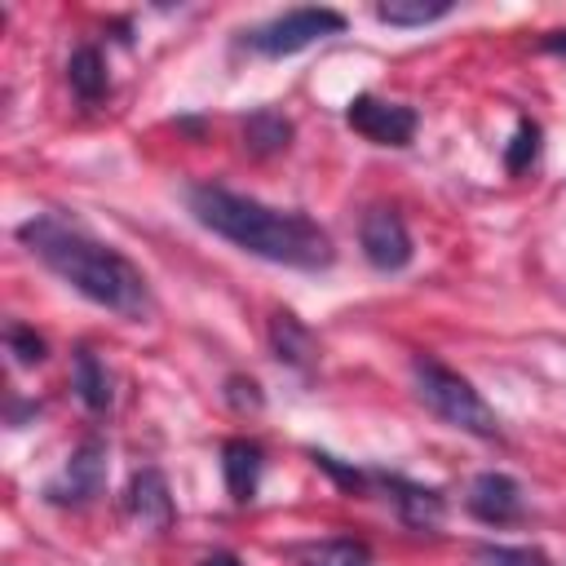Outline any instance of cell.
<instances>
[{"instance_id":"obj_8","label":"cell","mask_w":566,"mask_h":566,"mask_svg":"<svg viewBox=\"0 0 566 566\" xmlns=\"http://www.w3.org/2000/svg\"><path fill=\"white\" fill-rule=\"evenodd\" d=\"M464 504H469V513H473L478 522L504 526V522H513V517L522 513V486H517V478L486 469V473H478V478L469 482Z\"/></svg>"},{"instance_id":"obj_24","label":"cell","mask_w":566,"mask_h":566,"mask_svg":"<svg viewBox=\"0 0 566 566\" xmlns=\"http://www.w3.org/2000/svg\"><path fill=\"white\" fill-rule=\"evenodd\" d=\"M199 566H243V562H239L234 553H212V557H203Z\"/></svg>"},{"instance_id":"obj_17","label":"cell","mask_w":566,"mask_h":566,"mask_svg":"<svg viewBox=\"0 0 566 566\" xmlns=\"http://www.w3.org/2000/svg\"><path fill=\"white\" fill-rule=\"evenodd\" d=\"M305 566H371V548L358 539H327L305 553Z\"/></svg>"},{"instance_id":"obj_7","label":"cell","mask_w":566,"mask_h":566,"mask_svg":"<svg viewBox=\"0 0 566 566\" xmlns=\"http://www.w3.org/2000/svg\"><path fill=\"white\" fill-rule=\"evenodd\" d=\"M102 486H106V442L102 438H88V442L75 447L71 464L62 469V478L49 482L44 495L53 504H88V500L102 495Z\"/></svg>"},{"instance_id":"obj_6","label":"cell","mask_w":566,"mask_h":566,"mask_svg":"<svg viewBox=\"0 0 566 566\" xmlns=\"http://www.w3.org/2000/svg\"><path fill=\"white\" fill-rule=\"evenodd\" d=\"M358 243H363V256L385 274L411 265V234L394 208H371L358 226Z\"/></svg>"},{"instance_id":"obj_14","label":"cell","mask_w":566,"mask_h":566,"mask_svg":"<svg viewBox=\"0 0 566 566\" xmlns=\"http://www.w3.org/2000/svg\"><path fill=\"white\" fill-rule=\"evenodd\" d=\"M66 84L80 102H102L106 97V62L97 53V44H80L66 57Z\"/></svg>"},{"instance_id":"obj_20","label":"cell","mask_w":566,"mask_h":566,"mask_svg":"<svg viewBox=\"0 0 566 566\" xmlns=\"http://www.w3.org/2000/svg\"><path fill=\"white\" fill-rule=\"evenodd\" d=\"M478 566H548V557L526 544H486L478 548Z\"/></svg>"},{"instance_id":"obj_3","label":"cell","mask_w":566,"mask_h":566,"mask_svg":"<svg viewBox=\"0 0 566 566\" xmlns=\"http://www.w3.org/2000/svg\"><path fill=\"white\" fill-rule=\"evenodd\" d=\"M411 380H416L420 402H424L438 420H447L451 429L473 433V438H500V416L491 411V402L473 389L469 376H460V371L447 367L442 358L416 354V358H411Z\"/></svg>"},{"instance_id":"obj_18","label":"cell","mask_w":566,"mask_h":566,"mask_svg":"<svg viewBox=\"0 0 566 566\" xmlns=\"http://www.w3.org/2000/svg\"><path fill=\"white\" fill-rule=\"evenodd\" d=\"M539 159V124L535 119H517L509 146H504V168L509 172H526Z\"/></svg>"},{"instance_id":"obj_11","label":"cell","mask_w":566,"mask_h":566,"mask_svg":"<svg viewBox=\"0 0 566 566\" xmlns=\"http://www.w3.org/2000/svg\"><path fill=\"white\" fill-rule=\"evenodd\" d=\"M385 491H389V504L398 509V517L416 531H433L442 522V495L433 486H420V482H407V478H385Z\"/></svg>"},{"instance_id":"obj_9","label":"cell","mask_w":566,"mask_h":566,"mask_svg":"<svg viewBox=\"0 0 566 566\" xmlns=\"http://www.w3.org/2000/svg\"><path fill=\"white\" fill-rule=\"evenodd\" d=\"M124 509L150 526V531H168L172 526V495H168V482L159 469H137L128 478V491H124Z\"/></svg>"},{"instance_id":"obj_4","label":"cell","mask_w":566,"mask_h":566,"mask_svg":"<svg viewBox=\"0 0 566 566\" xmlns=\"http://www.w3.org/2000/svg\"><path fill=\"white\" fill-rule=\"evenodd\" d=\"M336 31H345V18H340L336 9L301 4V9H287V13H279V18L261 22V27H252V31L243 35V44H248L252 53H261V57H287V53L310 49L314 40L336 35Z\"/></svg>"},{"instance_id":"obj_16","label":"cell","mask_w":566,"mask_h":566,"mask_svg":"<svg viewBox=\"0 0 566 566\" xmlns=\"http://www.w3.org/2000/svg\"><path fill=\"white\" fill-rule=\"evenodd\" d=\"M451 13V0H385L376 4V18L389 27H424Z\"/></svg>"},{"instance_id":"obj_12","label":"cell","mask_w":566,"mask_h":566,"mask_svg":"<svg viewBox=\"0 0 566 566\" xmlns=\"http://www.w3.org/2000/svg\"><path fill=\"white\" fill-rule=\"evenodd\" d=\"M270 349H274L279 363H287V367H296V371H305V367L318 358L314 332H310L296 314H287V310H279V314L270 318Z\"/></svg>"},{"instance_id":"obj_2","label":"cell","mask_w":566,"mask_h":566,"mask_svg":"<svg viewBox=\"0 0 566 566\" xmlns=\"http://www.w3.org/2000/svg\"><path fill=\"white\" fill-rule=\"evenodd\" d=\"M186 199L203 230L221 234L226 243H234L252 256H265V261L292 265V270H323L336 256L327 230L318 221H310L305 212H283V208H270V203L226 190V186H190Z\"/></svg>"},{"instance_id":"obj_23","label":"cell","mask_w":566,"mask_h":566,"mask_svg":"<svg viewBox=\"0 0 566 566\" xmlns=\"http://www.w3.org/2000/svg\"><path fill=\"white\" fill-rule=\"evenodd\" d=\"M539 44H544L548 53H566V31H548V35L539 40Z\"/></svg>"},{"instance_id":"obj_10","label":"cell","mask_w":566,"mask_h":566,"mask_svg":"<svg viewBox=\"0 0 566 566\" xmlns=\"http://www.w3.org/2000/svg\"><path fill=\"white\" fill-rule=\"evenodd\" d=\"M261 447L248 442V438H230L221 447V473H226V491L234 504H248L256 495V482H261Z\"/></svg>"},{"instance_id":"obj_15","label":"cell","mask_w":566,"mask_h":566,"mask_svg":"<svg viewBox=\"0 0 566 566\" xmlns=\"http://www.w3.org/2000/svg\"><path fill=\"white\" fill-rule=\"evenodd\" d=\"M287 142H292V119H287V115L261 106V111H252V115L243 119V146H248L252 155H279Z\"/></svg>"},{"instance_id":"obj_19","label":"cell","mask_w":566,"mask_h":566,"mask_svg":"<svg viewBox=\"0 0 566 566\" xmlns=\"http://www.w3.org/2000/svg\"><path fill=\"white\" fill-rule=\"evenodd\" d=\"M4 345H9V354H13L22 367L44 363V354H49L44 336H40L35 327H27V323H9V327H4Z\"/></svg>"},{"instance_id":"obj_21","label":"cell","mask_w":566,"mask_h":566,"mask_svg":"<svg viewBox=\"0 0 566 566\" xmlns=\"http://www.w3.org/2000/svg\"><path fill=\"white\" fill-rule=\"evenodd\" d=\"M314 464L323 469V473H332L345 491H363L367 486V478L358 473V469H345V464H336V455H327V451H314Z\"/></svg>"},{"instance_id":"obj_13","label":"cell","mask_w":566,"mask_h":566,"mask_svg":"<svg viewBox=\"0 0 566 566\" xmlns=\"http://www.w3.org/2000/svg\"><path fill=\"white\" fill-rule=\"evenodd\" d=\"M71 389H75V398H80L88 411H106V407H111V398H115L111 376H106L102 358H97L88 345H80V349H75V358H71Z\"/></svg>"},{"instance_id":"obj_5","label":"cell","mask_w":566,"mask_h":566,"mask_svg":"<svg viewBox=\"0 0 566 566\" xmlns=\"http://www.w3.org/2000/svg\"><path fill=\"white\" fill-rule=\"evenodd\" d=\"M345 124L376 142V146H407L416 137V111L402 106V102H385V97H371V93H358L349 106H345Z\"/></svg>"},{"instance_id":"obj_1","label":"cell","mask_w":566,"mask_h":566,"mask_svg":"<svg viewBox=\"0 0 566 566\" xmlns=\"http://www.w3.org/2000/svg\"><path fill=\"white\" fill-rule=\"evenodd\" d=\"M18 239L62 279L71 283L80 296H88L93 305L128 318V323H142L150 318L155 301H150V283L146 274L124 256L115 252L111 243L84 234L80 226L53 217V212H40L31 221L18 226Z\"/></svg>"},{"instance_id":"obj_22","label":"cell","mask_w":566,"mask_h":566,"mask_svg":"<svg viewBox=\"0 0 566 566\" xmlns=\"http://www.w3.org/2000/svg\"><path fill=\"white\" fill-rule=\"evenodd\" d=\"M226 398H230L239 411H248V407L256 411V407H261V385H256V380H243V376H230V380H226Z\"/></svg>"}]
</instances>
